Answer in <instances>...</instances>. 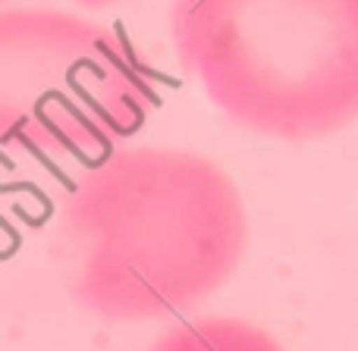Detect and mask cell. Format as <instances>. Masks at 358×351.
<instances>
[{
    "label": "cell",
    "mask_w": 358,
    "mask_h": 351,
    "mask_svg": "<svg viewBox=\"0 0 358 351\" xmlns=\"http://www.w3.org/2000/svg\"><path fill=\"white\" fill-rule=\"evenodd\" d=\"M82 6H107V3H113V0H79Z\"/></svg>",
    "instance_id": "obj_5"
},
{
    "label": "cell",
    "mask_w": 358,
    "mask_h": 351,
    "mask_svg": "<svg viewBox=\"0 0 358 351\" xmlns=\"http://www.w3.org/2000/svg\"><path fill=\"white\" fill-rule=\"evenodd\" d=\"M57 229L73 298L113 323L195 308L236 276L248 248L229 173L176 148L107 154L69 188Z\"/></svg>",
    "instance_id": "obj_1"
},
{
    "label": "cell",
    "mask_w": 358,
    "mask_h": 351,
    "mask_svg": "<svg viewBox=\"0 0 358 351\" xmlns=\"http://www.w3.org/2000/svg\"><path fill=\"white\" fill-rule=\"evenodd\" d=\"M148 351H283V345L239 317H201L164 333Z\"/></svg>",
    "instance_id": "obj_4"
},
{
    "label": "cell",
    "mask_w": 358,
    "mask_h": 351,
    "mask_svg": "<svg viewBox=\"0 0 358 351\" xmlns=\"http://www.w3.org/2000/svg\"><path fill=\"white\" fill-rule=\"evenodd\" d=\"M170 35L242 129L311 142L358 119V0H173Z\"/></svg>",
    "instance_id": "obj_2"
},
{
    "label": "cell",
    "mask_w": 358,
    "mask_h": 351,
    "mask_svg": "<svg viewBox=\"0 0 358 351\" xmlns=\"http://www.w3.org/2000/svg\"><path fill=\"white\" fill-rule=\"evenodd\" d=\"M155 107V75L117 29L57 10L0 16L3 148L98 154L136 135Z\"/></svg>",
    "instance_id": "obj_3"
}]
</instances>
